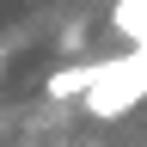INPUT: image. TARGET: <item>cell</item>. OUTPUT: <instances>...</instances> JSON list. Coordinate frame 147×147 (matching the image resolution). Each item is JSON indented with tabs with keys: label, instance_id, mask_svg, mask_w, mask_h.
<instances>
[{
	"label": "cell",
	"instance_id": "7a4b0ae2",
	"mask_svg": "<svg viewBox=\"0 0 147 147\" xmlns=\"http://www.w3.org/2000/svg\"><path fill=\"white\" fill-rule=\"evenodd\" d=\"M86 86H92V61H74V67H55L49 74V98H86Z\"/></svg>",
	"mask_w": 147,
	"mask_h": 147
},
{
	"label": "cell",
	"instance_id": "3957f363",
	"mask_svg": "<svg viewBox=\"0 0 147 147\" xmlns=\"http://www.w3.org/2000/svg\"><path fill=\"white\" fill-rule=\"evenodd\" d=\"M117 31L135 49H147V0H117Z\"/></svg>",
	"mask_w": 147,
	"mask_h": 147
},
{
	"label": "cell",
	"instance_id": "6da1fadb",
	"mask_svg": "<svg viewBox=\"0 0 147 147\" xmlns=\"http://www.w3.org/2000/svg\"><path fill=\"white\" fill-rule=\"evenodd\" d=\"M147 98V49H129L117 61H92V86H86V110L98 123L110 117H129Z\"/></svg>",
	"mask_w": 147,
	"mask_h": 147
}]
</instances>
